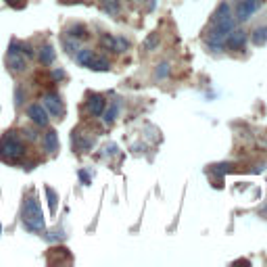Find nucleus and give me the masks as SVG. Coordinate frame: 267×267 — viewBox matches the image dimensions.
<instances>
[{
  "label": "nucleus",
  "mask_w": 267,
  "mask_h": 267,
  "mask_svg": "<svg viewBox=\"0 0 267 267\" xmlns=\"http://www.w3.org/2000/svg\"><path fill=\"white\" fill-rule=\"evenodd\" d=\"M23 226L29 232H44V213L36 194H29L23 201Z\"/></svg>",
  "instance_id": "nucleus-1"
},
{
  "label": "nucleus",
  "mask_w": 267,
  "mask_h": 267,
  "mask_svg": "<svg viewBox=\"0 0 267 267\" xmlns=\"http://www.w3.org/2000/svg\"><path fill=\"white\" fill-rule=\"evenodd\" d=\"M23 153H25V142L21 140V136L17 132H6L0 140V159L13 163L23 157Z\"/></svg>",
  "instance_id": "nucleus-2"
},
{
  "label": "nucleus",
  "mask_w": 267,
  "mask_h": 267,
  "mask_svg": "<svg viewBox=\"0 0 267 267\" xmlns=\"http://www.w3.org/2000/svg\"><path fill=\"white\" fill-rule=\"evenodd\" d=\"M247 44V33L242 29H232L228 31V36L224 40V48H230V50H242Z\"/></svg>",
  "instance_id": "nucleus-3"
},
{
  "label": "nucleus",
  "mask_w": 267,
  "mask_h": 267,
  "mask_svg": "<svg viewBox=\"0 0 267 267\" xmlns=\"http://www.w3.org/2000/svg\"><path fill=\"white\" fill-rule=\"evenodd\" d=\"M42 102H44L46 111H50L56 119H61V117H63L65 109H63V102H61V96H59V94H54V92H48V94H44V96H42Z\"/></svg>",
  "instance_id": "nucleus-4"
},
{
  "label": "nucleus",
  "mask_w": 267,
  "mask_h": 267,
  "mask_svg": "<svg viewBox=\"0 0 267 267\" xmlns=\"http://www.w3.org/2000/svg\"><path fill=\"white\" fill-rule=\"evenodd\" d=\"M27 117L40 127L48 125V111H46V107H42V104H31L27 109Z\"/></svg>",
  "instance_id": "nucleus-5"
},
{
  "label": "nucleus",
  "mask_w": 267,
  "mask_h": 267,
  "mask_svg": "<svg viewBox=\"0 0 267 267\" xmlns=\"http://www.w3.org/2000/svg\"><path fill=\"white\" fill-rule=\"evenodd\" d=\"M259 6H261V0H242V4L238 6V19L249 21L259 10Z\"/></svg>",
  "instance_id": "nucleus-6"
},
{
  "label": "nucleus",
  "mask_w": 267,
  "mask_h": 267,
  "mask_svg": "<svg viewBox=\"0 0 267 267\" xmlns=\"http://www.w3.org/2000/svg\"><path fill=\"white\" fill-rule=\"evenodd\" d=\"M6 65H8V69L13 73H21V71H25L27 69V61H25V56H23L21 52H8Z\"/></svg>",
  "instance_id": "nucleus-7"
},
{
  "label": "nucleus",
  "mask_w": 267,
  "mask_h": 267,
  "mask_svg": "<svg viewBox=\"0 0 267 267\" xmlns=\"http://www.w3.org/2000/svg\"><path fill=\"white\" fill-rule=\"evenodd\" d=\"M42 146L46 153H50V155L59 150V134H56V130H48L42 136Z\"/></svg>",
  "instance_id": "nucleus-8"
},
{
  "label": "nucleus",
  "mask_w": 267,
  "mask_h": 267,
  "mask_svg": "<svg viewBox=\"0 0 267 267\" xmlns=\"http://www.w3.org/2000/svg\"><path fill=\"white\" fill-rule=\"evenodd\" d=\"M104 107H107V102H104V98H102V96H98V94L90 96V100H88V111H90V115H94V117H98V115H102Z\"/></svg>",
  "instance_id": "nucleus-9"
},
{
  "label": "nucleus",
  "mask_w": 267,
  "mask_h": 267,
  "mask_svg": "<svg viewBox=\"0 0 267 267\" xmlns=\"http://www.w3.org/2000/svg\"><path fill=\"white\" fill-rule=\"evenodd\" d=\"M54 59H56V52H54L52 46H50V44L42 46V48H40V63H42V65H52Z\"/></svg>",
  "instance_id": "nucleus-10"
},
{
  "label": "nucleus",
  "mask_w": 267,
  "mask_h": 267,
  "mask_svg": "<svg viewBox=\"0 0 267 267\" xmlns=\"http://www.w3.org/2000/svg\"><path fill=\"white\" fill-rule=\"evenodd\" d=\"M67 33H69V38H73V40H84V38H88V29L82 25V23H77V25H71L67 29Z\"/></svg>",
  "instance_id": "nucleus-11"
},
{
  "label": "nucleus",
  "mask_w": 267,
  "mask_h": 267,
  "mask_svg": "<svg viewBox=\"0 0 267 267\" xmlns=\"http://www.w3.org/2000/svg\"><path fill=\"white\" fill-rule=\"evenodd\" d=\"M75 59H77V63L82 65V67H90L92 59H94V52L88 50V48H82V50L75 52Z\"/></svg>",
  "instance_id": "nucleus-12"
},
{
  "label": "nucleus",
  "mask_w": 267,
  "mask_h": 267,
  "mask_svg": "<svg viewBox=\"0 0 267 267\" xmlns=\"http://www.w3.org/2000/svg\"><path fill=\"white\" fill-rule=\"evenodd\" d=\"M253 44L255 46H265L267 44V27H257L253 31Z\"/></svg>",
  "instance_id": "nucleus-13"
},
{
  "label": "nucleus",
  "mask_w": 267,
  "mask_h": 267,
  "mask_svg": "<svg viewBox=\"0 0 267 267\" xmlns=\"http://www.w3.org/2000/svg\"><path fill=\"white\" fill-rule=\"evenodd\" d=\"M88 69H92V71H109V69H111V63H109L107 59H96V56H94Z\"/></svg>",
  "instance_id": "nucleus-14"
},
{
  "label": "nucleus",
  "mask_w": 267,
  "mask_h": 267,
  "mask_svg": "<svg viewBox=\"0 0 267 267\" xmlns=\"http://www.w3.org/2000/svg\"><path fill=\"white\" fill-rule=\"evenodd\" d=\"M117 113H119V102H113L109 111H102V115H104V117H102V119H104V123H107V125H109V123H113V121H115V117H117Z\"/></svg>",
  "instance_id": "nucleus-15"
},
{
  "label": "nucleus",
  "mask_w": 267,
  "mask_h": 267,
  "mask_svg": "<svg viewBox=\"0 0 267 267\" xmlns=\"http://www.w3.org/2000/svg\"><path fill=\"white\" fill-rule=\"evenodd\" d=\"M230 15V4L228 2H222L217 8H215V13L211 15V21L215 23V21H219V19H224V17H228Z\"/></svg>",
  "instance_id": "nucleus-16"
},
{
  "label": "nucleus",
  "mask_w": 267,
  "mask_h": 267,
  "mask_svg": "<svg viewBox=\"0 0 267 267\" xmlns=\"http://www.w3.org/2000/svg\"><path fill=\"white\" fill-rule=\"evenodd\" d=\"M102 10L109 15H117L119 13V0H102Z\"/></svg>",
  "instance_id": "nucleus-17"
},
{
  "label": "nucleus",
  "mask_w": 267,
  "mask_h": 267,
  "mask_svg": "<svg viewBox=\"0 0 267 267\" xmlns=\"http://www.w3.org/2000/svg\"><path fill=\"white\" fill-rule=\"evenodd\" d=\"M46 196H48V205H50V213L54 215L56 213V201H59V196H56V192L50 188V186H46Z\"/></svg>",
  "instance_id": "nucleus-18"
},
{
  "label": "nucleus",
  "mask_w": 267,
  "mask_h": 267,
  "mask_svg": "<svg viewBox=\"0 0 267 267\" xmlns=\"http://www.w3.org/2000/svg\"><path fill=\"white\" fill-rule=\"evenodd\" d=\"M157 44H159V33H150V36L144 40V48L146 50H155Z\"/></svg>",
  "instance_id": "nucleus-19"
},
{
  "label": "nucleus",
  "mask_w": 267,
  "mask_h": 267,
  "mask_svg": "<svg viewBox=\"0 0 267 267\" xmlns=\"http://www.w3.org/2000/svg\"><path fill=\"white\" fill-rule=\"evenodd\" d=\"M115 42H117V38L109 36V33H104L102 40H100V44L104 46V48H109V50H113V52H115Z\"/></svg>",
  "instance_id": "nucleus-20"
},
{
  "label": "nucleus",
  "mask_w": 267,
  "mask_h": 267,
  "mask_svg": "<svg viewBox=\"0 0 267 267\" xmlns=\"http://www.w3.org/2000/svg\"><path fill=\"white\" fill-rule=\"evenodd\" d=\"M127 46H130V42L125 38H117V42H115V52H125Z\"/></svg>",
  "instance_id": "nucleus-21"
},
{
  "label": "nucleus",
  "mask_w": 267,
  "mask_h": 267,
  "mask_svg": "<svg viewBox=\"0 0 267 267\" xmlns=\"http://www.w3.org/2000/svg\"><path fill=\"white\" fill-rule=\"evenodd\" d=\"M63 46H65V50H67L69 54H73V52H77V42H75L73 38H71V40H69V38H67V40L63 42Z\"/></svg>",
  "instance_id": "nucleus-22"
},
{
  "label": "nucleus",
  "mask_w": 267,
  "mask_h": 267,
  "mask_svg": "<svg viewBox=\"0 0 267 267\" xmlns=\"http://www.w3.org/2000/svg\"><path fill=\"white\" fill-rule=\"evenodd\" d=\"M167 75H169V65H167V63H161V65L157 67V77L163 79V77H167Z\"/></svg>",
  "instance_id": "nucleus-23"
},
{
  "label": "nucleus",
  "mask_w": 267,
  "mask_h": 267,
  "mask_svg": "<svg viewBox=\"0 0 267 267\" xmlns=\"http://www.w3.org/2000/svg\"><path fill=\"white\" fill-rule=\"evenodd\" d=\"M21 54H23V56H25V59H31V56H33V48H31V46H29V44H25V42H21Z\"/></svg>",
  "instance_id": "nucleus-24"
},
{
  "label": "nucleus",
  "mask_w": 267,
  "mask_h": 267,
  "mask_svg": "<svg viewBox=\"0 0 267 267\" xmlns=\"http://www.w3.org/2000/svg\"><path fill=\"white\" fill-rule=\"evenodd\" d=\"M6 4L17 8V10H21V8H25V0H6Z\"/></svg>",
  "instance_id": "nucleus-25"
},
{
  "label": "nucleus",
  "mask_w": 267,
  "mask_h": 267,
  "mask_svg": "<svg viewBox=\"0 0 267 267\" xmlns=\"http://www.w3.org/2000/svg\"><path fill=\"white\" fill-rule=\"evenodd\" d=\"M63 238V232H48L46 234V240H61Z\"/></svg>",
  "instance_id": "nucleus-26"
},
{
  "label": "nucleus",
  "mask_w": 267,
  "mask_h": 267,
  "mask_svg": "<svg viewBox=\"0 0 267 267\" xmlns=\"http://www.w3.org/2000/svg\"><path fill=\"white\" fill-rule=\"evenodd\" d=\"M15 104L21 107L23 104V88H17V94H15Z\"/></svg>",
  "instance_id": "nucleus-27"
},
{
  "label": "nucleus",
  "mask_w": 267,
  "mask_h": 267,
  "mask_svg": "<svg viewBox=\"0 0 267 267\" xmlns=\"http://www.w3.org/2000/svg\"><path fill=\"white\" fill-rule=\"evenodd\" d=\"M52 77H54V79H63V77H65V71H63V69H54V71H52Z\"/></svg>",
  "instance_id": "nucleus-28"
},
{
  "label": "nucleus",
  "mask_w": 267,
  "mask_h": 267,
  "mask_svg": "<svg viewBox=\"0 0 267 267\" xmlns=\"http://www.w3.org/2000/svg\"><path fill=\"white\" fill-rule=\"evenodd\" d=\"M23 134H25V136L29 138V140H36V138H38V134L33 132V130H25V132H23Z\"/></svg>",
  "instance_id": "nucleus-29"
},
{
  "label": "nucleus",
  "mask_w": 267,
  "mask_h": 267,
  "mask_svg": "<svg viewBox=\"0 0 267 267\" xmlns=\"http://www.w3.org/2000/svg\"><path fill=\"white\" fill-rule=\"evenodd\" d=\"M79 178H82L84 184H90V178H88V173H86V171H79Z\"/></svg>",
  "instance_id": "nucleus-30"
},
{
  "label": "nucleus",
  "mask_w": 267,
  "mask_h": 267,
  "mask_svg": "<svg viewBox=\"0 0 267 267\" xmlns=\"http://www.w3.org/2000/svg\"><path fill=\"white\" fill-rule=\"evenodd\" d=\"M0 234H2V224H0Z\"/></svg>",
  "instance_id": "nucleus-31"
},
{
  "label": "nucleus",
  "mask_w": 267,
  "mask_h": 267,
  "mask_svg": "<svg viewBox=\"0 0 267 267\" xmlns=\"http://www.w3.org/2000/svg\"><path fill=\"white\" fill-rule=\"evenodd\" d=\"M140 2H144V0H140Z\"/></svg>",
  "instance_id": "nucleus-32"
}]
</instances>
